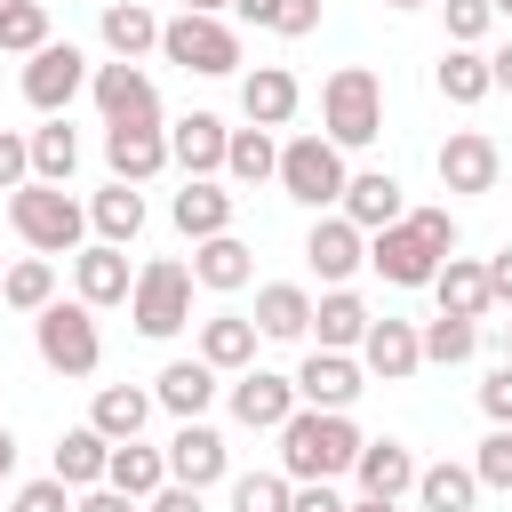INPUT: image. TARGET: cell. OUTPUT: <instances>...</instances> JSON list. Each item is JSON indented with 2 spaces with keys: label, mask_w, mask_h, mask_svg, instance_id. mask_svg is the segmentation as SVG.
Masks as SVG:
<instances>
[{
  "label": "cell",
  "mask_w": 512,
  "mask_h": 512,
  "mask_svg": "<svg viewBox=\"0 0 512 512\" xmlns=\"http://www.w3.org/2000/svg\"><path fill=\"white\" fill-rule=\"evenodd\" d=\"M352 456H360V432H352V416H336V408H296L288 424H280V480H336V472H352Z\"/></svg>",
  "instance_id": "6da1fadb"
},
{
  "label": "cell",
  "mask_w": 512,
  "mask_h": 512,
  "mask_svg": "<svg viewBox=\"0 0 512 512\" xmlns=\"http://www.w3.org/2000/svg\"><path fill=\"white\" fill-rule=\"evenodd\" d=\"M320 136L336 152H360V144L384 136V80L368 64H336L328 72V88H320Z\"/></svg>",
  "instance_id": "7a4b0ae2"
},
{
  "label": "cell",
  "mask_w": 512,
  "mask_h": 512,
  "mask_svg": "<svg viewBox=\"0 0 512 512\" xmlns=\"http://www.w3.org/2000/svg\"><path fill=\"white\" fill-rule=\"evenodd\" d=\"M8 224H16V240H24V248L64 256V248H80L88 208H80L64 184H16V192H8Z\"/></svg>",
  "instance_id": "3957f363"
},
{
  "label": "cell",
  "mask_w": 512,
  "mask_h": 512,
  "mask_svg": "<svg viewBox=\"0 0 512 512\" xmlns=\"http://www.w3.org/2000/svg\"><path fill=\"white\" fill-rule=\"evenodd\" d=\"M344 176H352V168H344V152H336L320 128H304V136H288V144H280V176H272V184H280L296 208H312V216H320V208H336V200H344Z\"/></svg>",
  "instance_id": "277c9868"
},
{
  "label": "cell",
  "mask_w": 512,
  "mask_h": 512,
  "mask_svg": "<svg viewBox=\"0 0 512 512\" xmlns=\"http://www.w3.org/2000/svg\"><path fill=\"white\" fill-rule=\"evenodd\" d=\"M160 56H168L176 72L224 80V72H240V32H232L224 16H168V24H160Z\"/></svg>",
  "instance_id": "5b68a950"
},
{
  "label": "cell",
  "mask_w": 512,
  "mask_h": 512,
  "mask_svg": "<svg viewBox=\"0 0 512 512\" xmlns=\"http://www.w3.org/2000/svg\"><path fill=\"white\" fill-rule=\"evenodd\" d=\"M32 344H40V360L56 368V376H96V360H104V336H96V312L72 296V304H48V312H32Z\"/></svg>",
  "instance_id": "8992f818"
},
{
  "label": "cell",
  "mask_w": 512,
  "mask_h": 512,
  "mask_svg": "<svg viewBox=\"0 0 512 512\" xmlns=\"http://www.w3.org/2000/svg\"><path fill=\"white\" fill-rule=\"evenodd\" d=\"M128 320H136L144 336H176V328L192 320V264L152 256V264L136 272V288H128Z\"/></svg>",
  "instance_id": "52a82bcc"
},
{
  "label": "cell",
  "mask_w": 512,
  "mask_h": 512,
  "mask_svg": "<svg viewBox=\"0 0 512 512\" xmlns=\"http://www.w3.org/2000/svg\"><path fill=\"white\" fill-rule=\"evenodd\" d=\"M88 96L104 112V128H160V88L144 64H96L88 72Z\"/></svg>",
  "instance_id": "ba28073f"
},
{
  "label": "cell",
  "mask_w": 512,
  "mask_h": 512,
  "mask_svg": "<svg viewBox=\"0 0 512 512\" xmlns=\"http://www.w3.org/2000/svg\"><path fill=\"white\" fill-rule=\"evenodd\" d=\"M448 256L400 216V224H384V232H368V272H384L392 288H432V272H440Z\"/></svg>",
  "instance_id": "9c48e42d"
},
{
  "label": "cell",
  "mask_w": 512,
  "mask_h": 512,
  "mask_svg": "<svg viewBox=\"0 0 512 512\" xmlns=\"http://www.w3.org/2000/svg\"><path fill=\"white\" fill-rule=\"evenodd\" d=\"M80 88H88V56H80L72 40H48L40 56H24V104H32V112H48V120H56Z\"/></svg>",
  "instance_id": "30bf717a"
},
{
  "label": "cell",
  "mask_w": 512,
  "mask_h": 512,
  "mask_svg": "<svg viewBox=\"0 0 512 512\" xmlns=\"http://www.w3.org/2000/svg\"><path fill=\"white\" fill-rule=\"evenodd\" d=\"M288 384H296V408H336V416H344V408L368 392V368H360L352 352H320V344H312Z\"/></svg>",
  "instance_id": "8fae6325"
},
{
  "label": "cell",
  "mask_w": 512,
  "mask_h": 512,
  "mask_svg": "<svg viewBox=\"0 0 512 512\" xmlns=\"http://www.w3.org/2000/svg\"><path fill=\"white\" fill-rule=\"evenodd\" d=\"M160 456H168V480H176V488H216V480L232 472V448H224L216 424H176V440H168Z\"/></svg>",
  "instance_id": "7c38bea8"
},
{
  "label": "cell",
  "mask_w": 512,
  "mask_h": 512,
  "mask_svg": "<svg viewBox=\"0 0 512 512\" xmlns=\"http://www.w3.org/2000/svg\"><path fill=\"white\" fill-rule=\"evenodd\" d=\"M440 184L448 192H496V176H504V152H496V136H480V128H456L448 144H440Z\"/></svg>",
  "instance_id": "4fadbf2b"
},
{
  "label": "cell",
  "mask_w": 512,
  "mask_h": 512,
  "mask_svg": "<svg viewBox=\"0 0 512 512\" xmlns=\"http://www.w3.org/2000/svg\"><path fill=\"white\" fill-rule=\"evenodd\" d=\"M368 376H384V384H408L416 368H424V344H416V320H368V336H360V352H352Z\"/></svg>",
  "instance_id": "5bb4252c"
},
{
  "label": "cell",
  "mask_w": 512,
  "mask_h": 512,
  "mask_svg": "<svg viewBox=\"0 0 512 512\" xmlns=\"http://www.w3.org/2000/svg\"><path fill=\"white\" fill-rule=\"evenodd\" d=\"M288 416H296V384H288V376H272V368H240V376H232V424L280 432Z\"/></svg>",
  "instance_id": "9a60e30c"
},
{
  "label": "cell",
  "mask_w": 512,
  "mask_h": 512,
  "mask_svg": "<svg viewBox=\"0 0 512 512\" xmlns=\"http://www.w3.org/2000/svg\"><path fill=\"white\" fill-rule=\"evenodd\" d=\"M352 480H360V496L400 504V496H416V448H408V440H360Z\"/></svg>",
  "instance_id": "2e32d148"
},
{
  "label": "cell",
  "mask_w": 512,
  "mask_h": 512,
  "mask_svg": "<svg viewBox=\"0 0 512 512\" xmlns=\"http://www.w3.org/2000/svg\"><path fill=\"white\" fill-rule=\"evenodd\" d=\"M336 216H344V224H360V232H384V224H400V216H408V200H400V176H392V168H360V176H344V200H336Z\"/></svg>",
  "instance_id": "e0dca14e"
},
{
  "label": "cell",
  "mask_w": 512,
  "mask_h": 512,
  "mask_svg": "<svg viewBox=\"0 0 512 512\" xmlns=\"http://www.w3.org/2000/svg\"><path fill=\"white\" fill-rule=\"evenodd\" d=\"M232 184H216V176H184V192L168 200V216H176V232L200 248V240H216V232H232Z\"/></svg>",
  "instance_id": "ac0fdd59"
},
{
  "label": "cell",
  "mask_w": 512,
  "mask_h": 512,
  "mask_svg": "<svg viewBox=\"0 0 512 512\" xmlns=\"http://www.w3.org/2000/svg\"><path fill=\"white\" fill-rule=\"evenodd\" d=\"M304 264H312L328 288H344V280L368 264V232H360V224H344V216H320V224L304 232Z\"/></svg>",
  "instance_id": "d6986e66"
},
{
  "label": "cell",
  "mask_w": 512,
  "mask_h": 512,
  "mask_svg": "<svg viewBox=\"0 0 512 512\" xmlns=\"http://www.w3.org/2000/svg\"><path fill=\"white\" fill-rule=\"evenodd\" d=\"M296 104H304V88H296L288 64H256V72H240V112H248V128H288Z\"/></svg>",
  "instance_id": "ffe728a7"
},
{
  "label": "cell",
  "mask_w": 512,
  "mask_h": 512,
  "mask_svg": "<svg viewBox=\"0 0 512 512\" xmlns=\"http://www.w3.org/2000/svg\"><path fill=\"white\" fill-rule=\"evenodd\" d=\"M72 288H80V304H88V312H104V304H128V288H136V272H128V248H104V240H88V248L72 256Z\"/></svg>",
  "instance_id": "44dd1931"
},
{
  "label": "cell",
  "mask_w": 512,
  "mask_h": 512,
  "mask_svg": "<svg viewBox=\"0 0 512 512\" xmlns=\"http://www.w3.org/2000/svg\"><path fill=\"white\" fill-rule=\"evenodd\" d=\"M224 120L216 112H184L176 128H168V168H184V176H224Z\"/></svg>",
  "instance_id": "7402d4cb"
},
{
  "label": "cell",
  "mask_w": 512,
  "mask_h": 512,
  "mask_svg": "<svg viewBox=\"0 0 512 512\" xmlns=\"http://www.w3.org/2000/svg\"><path fill=\"white\" fill-rule=\"evenodd\" d=\"M104 168L112 184H152L168 168V128H104Z\"/></svg>",
  "instance_id": "603a6c76"
},
{
  "label": "cell",
  "mask_w": 512,
  "mask_h": 512,
  "mask_svg": "<svg viewBox=\"0 0 512 512\" xmlns=\"http://www.w3.org/2000/svg\"><path fill=\"white\" fill-rule=\"evenodd\" d=\"M208 400H216V368H208L200 352H192V360H168V368L152 376V408H168V416H184V424H200Z\"/></svg>",
  "instance_id": "cb8c5ba5"
},
{
  "label": "cell",
  "mask_w": 512,
  "mask_h": 512,
  "mask_svg": "<svg viewBox=\"0 0 512 512\" xmlns=\"http://www.w3.org/2000/svg\"><path fill=\"white\" fill-rule=\"evenodd\" d=\"M248 280H256V248H248L240 232H216V240H200V248H192V288L232 296V288H248Z\"/></svg>",
  "instance_id": "d4e9b609"
},
{
  "label": "cell",
  "mask_w": 512,
  "mask_h": 512,
  "mask_svg": "<svg viewBox=\"0 0 512 512\" xmlns=\"http://www.w3.org/2000/svg\"><path fill=\"white\" fill-rule=\"evenodd\" d=\"M256 336H272V344L312 336V288H296V280H264V288H256Z\"/></svg>",
  "instance_id": "484cf974"
},
{
  "label": "cell",
  "mask_w": 512,
  "mask_h": 512,
  "mask_svg": "<svg viewBox=\"0 0 512 512\" xmlns=\"http://www.w3.org/2000/svg\"><path fill=\"white\" fill-rule=\"evenodd\" d=\"M200 360H208L216 376L256 368V320H248V312H208V320H200Z\"/></svg>",
  "instance_id": "4316f807"
},
{
  "label": "cell",
  "mask_w": 512,
  "mask_h": 512,
  "mask_svg": "<svg viewBox=\"0 0 512 512\" xmlns=\"http://www.w3.org/2000/svg\"><path fill=\"white\" fill-rule=\"evenodd\" d=\"M104 464H112V440H104L96 424H72V432L56 440V464H48V480H64V488L80 496V488H104Z\"/></svg>",
  "instance_id": "83f0119b"
},
{
  "label": "cell",
  "mask_w": 512,
  "mask_h": 512,
  "mask_svg": "<svg viewBox=\"0 0 512 512\" xmlns=\"http://www.w3.org/2000/svg\"><path fill=\"white\" fill-rule=\"evenodd\" d=\"M96 32H104V48H112V64H136L144 48H160V16H152L144 0H104V16H96Z\"/></svg>",
  "instance_id": "f1b7e54d"
},
{
  "label": "cell",
  "mask_w": 512,
  "mask_h": 512,
  "mask_svg": "<svg viewBox=\"0 0 512 512\" xmlns=\"http://www.w3.org/2000/svg\"><path fill=\"white\" fill-rule=\"evenodd\" d=\"M432 296H440L448 320H488V312H496V304H488V264H472V256H448V264L432 272Z\"/></svg>",
  "instance_id": "f546056e"
},
{
  "label": "cell",
  "mask_w": 512,
  "mask_h": 512,
  "mask_svg": "<svg viewBox=\"0 0 512 512\" xmlns=\"http://www.w3.org/2000/svg\"><path fill=\"white\" fill-rule=\"evenodd\" d=\"M368 320H376V312H368L352 288H328V296L312 304V336H320V352H360Z\"/></svg>",
  "instance_id": "4dcf8cb0"
},
{
  "label": "cell",
  "mask_w": 512,
  "mask_h": 512,
  "mask_svg": "<svg viewBox=\"0 0 512 512\" xmlns=\"http://www.w3.org/2000/svg\"><path fill=\"white\" fill-rule=\"evenodd\" d=\"M88 232H96L104 248H128V240L144 232V192H136V184H104V192L88 200Z\"/></svg>",
  "instance_id": "1f68e13d"
},
{
  "label": "cell",
  "mask_w": 512,
  "mask_h": 512,
  "mask_svg": "<svg viewBox=\"0 0 512 512\" xmlns=\"http://www.w3.org/2000/svg\"><path fill=\"white\" fill-rule=\"evenodd\" d=\"M104 488H120V496H136V504H144V496H160V488H168V456H160V448H144V440H120V448H112V464H104Z\"/></svg>",
  "instance_id": "d6a6232c"
},
{
  "label": "cell",
  "mask_w": 512,
  "mask_h": 512,
  "mask_svg": "<svg viewBox=\"0 0 512 512\" xmlns=\"http://www.w3.org/2000/svg\"><path fill=\"white\" fill-rule=\"evenodd\" d=\"M432 88H440L448 104H480V96H496V80H488V56H480V48H440Z\"/></svg>",
  "instance_id": "836d02e7"
},
{
  "label": "cell",
  "mask_w": 512,
  "mask_h": 512,
  "mask_svg": "<svg viewBox=\"0 0 512 512\" xmlns=\"http://www.w3.org/2000/svg\"><path fill=\"white\" fill-rule=\"evenodd\" d=\"M224 176H232V184H272V176H280L272 128H232V136H224Z\"/></svg>",
  "instance_id": "e575fe53"
},
{
  "label": "cell",
  "mask_w": 512,
  "mask_h": 512,
  "mask_svg": "<svg viewBox=\"0 0 512 512\" xmlns=\"http://www.w3.org/2000/svg\"><path fill=\"white\" fill-rule=\"evenodd\" d=\"M0 304L24 312V320L48 312V304H56V264H48V256H16V264L0 272Z\"/></svg>",
  "instance_id": "d590c367"
},
{
  "label": "cell",
  "mask_w": 512,
  "mask_h": 512,
  "mask_svg": "<svg viewBox=\"0 0 512 512\" xmlns=\"http://www.w3.org/2000/svg\"><path fill=\"white\" fill-rule=\"evenodd\" d=\"M144 416H152V392H136V384H104L96 392V408H88V424L120 448V440H136L144 432Z\"/></svg>",
  "instance_id": "8d00e7d4"
},
{
  "label": "cell",
  "mask_w": 512,
  "mask_h": 512,
  "mask_svg": "<svg viewBox=\"0 0 512 512\" xmlns=\"http://www.w3.org/2000/svg\"><path fill=\"white\" fill-rule=\"evenodd\" d=\"M416 504H424V512H472V504H480L472 464H416Z\"/></svg>",
  "instance_id": "74e56055"
},
{
  "label": "cell",
  "mask_w": 512,
  "mask_h": 512,
  "mask_svg": "<svg viewBox=\"0 0 512 512\" xmlns=\"http://www.w3.org/2000/svg\"><path fill=\"white\" fill-rule=\"evenodd\" d=\"M24 144H32V184H72V168H80V136H72L64 120L32 128Z\"/></svg>",
  "instance_id": "f35d334b"
},
{
  "label": "cell",
  "mask_w": 512,
  "mask_h": 512,
  "mask_svg": "<svg viewBox=\"0 0 512 512\" xmlns=\"http://www.w3.org/2000/svg\"><path fill=\"white\" fill-rule=\"evenodd\" d=\"M56 32H48V8L40 0H0V56H40Z\"/></svg>",
  "instance_id": "ab89813d"
},
{
  "label": "cell",
  "mask_w": 512,
  "mask_h": 512,
  "mask_svg": "<svg viewBox=\"0 0 512 512\" xmlns=\"http://www.w3.org/2000/svg\"><path fill=\"white\" fill-rule=\"evenodd\" d=\"M416 344H424V360H432V368H456V360H472V352H480V320H448V312H440V320H424V328H416Z\"/></svg>",
  "instance_id": "60d3db41"
},
{
  "label": "cell",
  "mask_w": 512,
  "mask_h": 512,
  "mask_svg": "<svg viewBox=\"0 0 512 512\" xmlns=\"http://www.w3.org/2000/svg\"><path fill=\"white\" fill-rule=\"evenodd\" d=\"M288 496H296V480H280V472H240L232 480V512H288Z\"/></svg>",
  "instance_id": "b9f144b4"
},
{
  "label": "cell",
  "mask_w": 512,
  "mask_h": 512,
  "mask_svg": "<svg viewBox=\"0 0 512 512\" xmlns=\"http://www.w3.org/2000/svg\"><path fill=\"white\" fill-rule=\"evenodd\" d=\"M472 480L496 488V496H512V424H496V432L472 448Z\"/></svg>",
  "instance_id": "7bdbcfd3"
},
{
  "label": "cell",
  "mask_w": 512,
  "mask_h": 512,
  "mask_svg": "<svg viewBox=\"0 0 512 512\" xmlns=\"http://www.w3.org/2000/svg\"><path fill=\"white\" fill-rule=\"evenodd\" d=\"M448 8V48H480L488 40V24H496V8L488 0H440Z\"/></svg>",
  "instance_id": "ee69618b"
},
{
  "label": "cell",
  "mask_w": 512,
  "mask_h": 512,
  "mask_svg": "<svg viewBox=\"0 0 512 512\" xmlns=\"http://www.w3.org/2000/svg\"><path fill=\"white\" fill-rule=\"evenodd\" d=\"M264 32H280V40H304V32H320V0H272Z\"/></svg>",
  "instance_id": "f6af8a7d"
},
{
  "label": "cell",
  "mask_w": 512,
  "mask_h": 512,
  "mask_svg": "<svg viewBox=\"0 0 512 512\" xmlns=\"http://www.w3.org/2000/svg\"><path fill=\"white\" fill-rule=\"evenodd\" d=\"M8 512H72V488H64V480H24V488L8 496Z\"/></svg>",
  "instance_id": "bcb514c9"
},
{
  "label": "cell",
  "mask_w": 512,
  "mask_h": 512,
  "mask_svg": "<svg viewBox=\"0 0 512 512\" xmlns=\"http://www.w3.org/2000/svg\"><path fill=\"white\" fill-rule=\"evenodd\" d=\"M16 184H32V144L16 128H0V192H16Z\"/></svg>",
  "instance_id": "7dc6e473"
},
{
  "label": "cell",
  "mask_w": 512,
  "mask_h": 512,
  "mask_svg": "<svg viewBox=\"0 0 512 512\" xmlns=\"http://www.w3.org/2000/svg\"><path fill=\"white\" fill-rule=\"evenodd\" d=\"M408 224H416L440 256H456V216H448V208H408Z\"/></svg>",
  "instance_id": "c3c4849f"
},
{
  "label": "cell",
  "mask_w": 512,
  "mask_h": 512,
  "mask_svg": "<svg viewBox=\"0 0 512 512\" xmlns=\"http://www.w3.org/2000/svg\"><path fill=\"white\" fill-rule=\"evenodd\" d=\"M480 408H488V424H512V360H504V368H488V384H480Z\"/></svg>",
  "instance_id": "681fc988"
},
{
  "label": "cell",
  "mask_w": 512,
  "mask_h": 512,
  "mask_svg": "<svg viewBox=\"0 0 512 512\" xmlns=\"http://www.w3.org/2000/svg\"><path fill=\"white\" fill-rule=\"evenodd\" d=\"M288 512H344V496H336L328 480H304V488L288 496Z\"/></svg>",
  "instance_id": "f907efd6"
},
{
  "label": "cell",
  "mask_w": 512,
  "mask_h": 512,
  "mask_svg": "<svg viewBox=\"0 0 512 512\" xmlns=\"http://www.w3.org/2000/svg\"><path fill=\"white\" fill-rule=\"evenodd\" d=\"M72 512H144L136 496H120V488H80L72 496Z\"/></svg>",
  "instance_id": "816d5d0a"
},
{
  "label": "cell",
  "mask_w": 512,
  "mask_h": 512,
  "mask_svg": "<svg viewBox=\"0 0 512 512\" xmlns=\"http://www.w3.org/2000/svg\"><path fill=\"white\" fill-rule=\"evenodd\" d=\"M144 512H208V504H200V488H176L168 480L160 496H144Z\"/></svg>",
  "instance_id": "f5cc1de1"
},
{
  "label": "cell",
  "mask_w": 512,
  "mask_h": 512,
  "mask_svg": "<svg viewBox=\"0 0 512 512\" xmlns=\"http://www.w3.org/2000/svg\"><path fill=\"white\" fill-rule=\"evenodd\" d=\"M488 304H512V248L488 256Z\"/></svg>",
  "instance_id": "db71d44e"
},
{
  "label": "cell",
  "mask_w": 512,
  "mask_h": 512,
  "mask_svg": "<svg viewBox=\"0 0 512 512\" xmlns=\"http://www.w3.org/2000/svg\"><path fill=\"white\" fill-rule=\"evenodd\" d=\"M488 80H496V88H504V96H512V40H504V48H496V56H488Z\"/></svg>",
  "instance_id": "11a10c76"
},
{
  "label": "cell",
  "mask_w": 512,
  "mask_h": 512,
  "mask_svg": "<svg viewBox=\"0 0 512 512\" xmlns=\"http://www.w3.org/2000/svg\"><path fill=\"white\" fill-rule=\"evenodd\" d=\"M232 16H240V24H264V16H272V0H232Z\"/></svg>",
  "instance_id": "9f6ffc18"
},
{
  "label": "cell",
  "mask_w": 512,
  "mask_h": 512,
  "mask_svg": "<svg viewBox=\"0 0 512 512\" xmlns=\"http://www.w3.org/2000/svg\"><path fill=\"white\" fill-rule=\"evenodd\" d=\"M8 472H16V432L0 424V480H8Z\"/></svg>",
  "instance_id": "6f0895ef"
},
{
  "label": "cell",
  "mask_w": 512,
  "mask_h": 512,
  "mask_svg": "<svg viewBox=\"0 0 512 512\" xmlns=\"http://www.w3.org/2000/svg\"><path fill=\"white\" fill-rule=\"evenodd\" d=\"M232 0H184V16H224Z\"/></svg>",
  "instance_id": "680465c9"
},
{
  "label": "cell",
  "mask_w": 512,
  "mask_h": 512,
  "mask_svg": "<svg viewBox=\"0 0 512 512\" xmlns=\"http://www.w3.org/2000/svg\"><path fill=\"white\" fill-rule=\"evenodd\" d=\"M344 512H400V504H376V496H352Z\"/></svg>",
  "instance_id": "91938a15"
},
{
  "label": "cell",
  "mask_w": 512,
  "mask_h": 512,
  "mask_svg": "<svg viewBox=\"0 0 512 512\" xmlns=\"http://www.w3.org/2000/svg\"><path fill=\"white\" fill-rule=\"evenodd\" d=\"M504 360H512V320H504Z\"/></svg>",
  "instance_id": "94428289"
},
{
  "label": "cell",
  "mask_w": 512,
  "mask_h": 512,
  "mask_svg": "<svg viewBox=\"0 0 512 512\" xmlns=\"http://www.w3.org/2000/svg\"><path fill=\"white\" fill-rule=\"evenodd\" d=\"M384 8H424V0H384Z\"/></svg>",
  "instance_id": "6125c7cd"
},
{
  "label": "cell",
  "mask_w": 512,
  "mask_h": 512,
  "mask_svg": "<svg viewBox=\"0 0 512 512\" xmlns=\"http://www.w3.org/2000/svg\"><path fill=\"white\" fill-rule=\"evenodd\" d=\"M488 8H496V16H512V0H488Z\"/></svg>",
  "instance_id": "be15d7a7"
},
{
  "label": "cell",
  "mask_w": 512,
  "mask_h": 512,
  "mask_svg": "<svg viewBox=\"0 0 512 512\" xmlns=\"http://www.w3.org/2000/svg\"><path fill=\"white\" fill-rule=\"evenodd\" d=\"M0 272H8V264H0Z\"/></svg>",
  "instance_id": "e7e4bbea"
}]
</instances>
